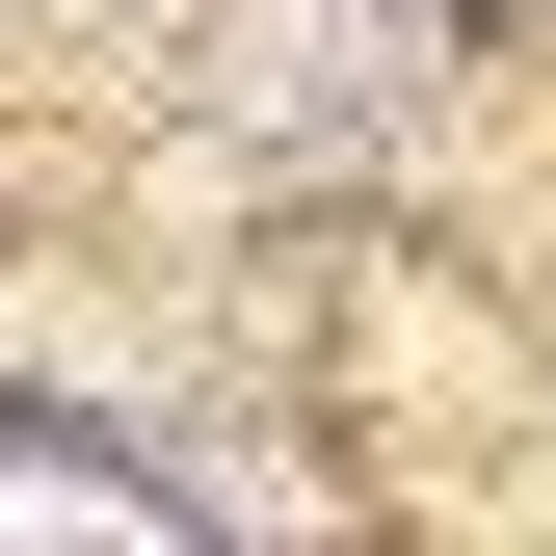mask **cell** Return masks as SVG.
I'll return each instance as SVG.
<instances>
[{
    "instance_id": "cell-1",
    "label": "cell",
    "mask_w": 556,
    "mask_h": 556,
    "mask_svg": "<svg viewBox=\"0 0 556 556\" xmlns=\"http://www.w3.org/2000/svg\"><path fill=\"white\" fill-rule=\"evenodd\" d=\"M0 556H186V530H132V504H80V477H27V504H0Z\"/></svg>"
}]
</instances>
